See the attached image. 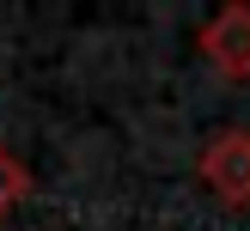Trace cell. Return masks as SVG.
<instances>
[{
  "label": "cell",
  "instance_id": "3",
  "mask_svg": "<svg viewBox=\"0 0 250 231\" xmlns=\"http://www.w3.org/2000/svg\"><path fill=\"white\" fill-rule=\"evenodd\" d=\"M24 195H31V170H24V164H19V152L0 140V219H6L12 207L24 201Z\"/></svg>",
  "mask_w": 250,
  "mask_h": 231
},
{
  "label": "cell",
  "instance_id": "2",
  "mask_svg": "<svg viewBox=\"0 0 250 231\" xmlns=\"http://www.w3.org/2000/svg\"><path fill=\"white\" fill-rule=\"evenodd\" d=\"M195 49H202V61L220 73V79L244 85L250 79V6H220L202 18V31H195Z\"/></svg>",
  "mask_w": 250,
  "mask_h": 231
},
{
  "label": "cell",
  "instance_id": "1",
  "mask_svg": "<svg viewBox=\"0 0 250 231\" xmlns=\"http://www.w3.org/2000/svg\"><path fill=\"white\" fill-rule=\"evenodd\" d=\"M195 177L226 207H250V128H220L195 158Z\"/></svg>",
  "mask_w": 250,
  "mask_h": 231
}]
</instances>
